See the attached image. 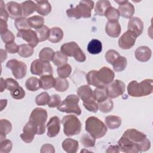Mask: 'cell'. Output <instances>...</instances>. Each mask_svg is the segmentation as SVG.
Wrapping results in <instances>:
<instances>
[{"label":"cell","instance_id":"6da1fadb","mask_svg":"<svg viewBox=\"0 0 153 153\" xmlns=\"http://www.w3.org/2000/svg\"><path fill=\"white\" fill-rule=\"evenodd\" d=\"M153 80L145 79L140 82L131 81L128 84L127 90L129 96L135 97L146 96L151 94L153 91Z\"/></svg>","mask_w":153,"mask_h":153},{"label":"cell","instance_id":"7a4b0ae2","mask_svg":"<svg viewBox=\"0 0 153 153\" xmlns=\"http://www.w3.org/2000/svg\"><path fill=\"white\" fill-rule=\"evenodd\" d=\"M123 136L130 140L140 152H145L151 148V142L146 135L135 128H128L123 134Z\"/></svg>","mask_w":153,"mask_h":153},{"label":"cell","instance_id":"3957f363","mask_svg":"<svg viewBox=\"0 0 153 153\" xmlns=\"http://www.w3.org/2000/svg\"><path fill=\"white\" fill-rule=\"evenodd\" d=\"M94 3L93 1H81L78 5L66 10V13L70 18L79 19L81 17L89 18L91 16V10Z\"/></svg>","mask_w":153,"mask_h":153},{"label":"cell","instance_id":"277c9868","mask_svg":"<svg viewBox=\"0 0 153 153\" xmlns=\"http://www.w3.org/2000/svg\"><path fill=\"white\" fill-rule=\"evenodd\" d=\"M85 130L95 139L103 137L107 132L106 125L98 118L91 116L85 121Z\"/></svg>","mask_w":153,"mask_h":153},{"label":"cell","instance_id":"5b68a950","mask_svg":"<svg viewBox=\"0 0 153 153\" xmlns=\"http://www.w3.org/2000/svg\"><path fill=\"white\" fill-rule=\"evenodd\" d=\"M47 120V112L41 108H36L31 112L29 121L37 128V134L41 135L45 131V123Z\"/></svg>","mask_w":153,"mask_h":153},{"label":"cell","instance_id":"8992f818","mask_svg":"<svg viewBox=\"0 0 153 153\" xmlns=\"http://www.w3.org/2000/svg\"><path fill=\"white\" fill-rule=\"evenodd\" d=\"M64 134L67 136H72L79 134L82 125L79 120L74 115L64 116L62 120Z\"/></svg>","mask_w":153,"mask_h":153},{"label":"cell","instance_id":"52a82bcc","mask_svg":"<svg viewBox=\"0 0 153 153\" xmlns=\"http://www.w3.org/2000/svg\"><path fill=\"white\" fill-rule=\"evenodd\" d=\"M79 98L75 94L68 95L57 107L58 111L66 113H74L76 115L81 114V110L78 105Z\"/></svg>","mask_w":153,"mask_h":153},{"label":"cell","instance_id":"ba28073f","mask_svg":"<svg viewBox=\"0 0 153 153\" xmlns=\"http://www.w3.org/2000/svg\"><path fill=\"white\" fill-rule=\"evenodd\" d=\"M60 51L67 56L73 57L78 62H84L86 56L79 45L74 41L66 42L60 47Z\"/></svg>","mask_w":153,"mask_h":153},{"label":"cell","instance_id":"9c48e42d","mask_svg":"<svg viewBox=\"0 0 153 153\" xmlns=\"http://www.w3.org/2000/svg\"><path fill=\"white\" fill-rule=\"evenodd\" d=\"M30 72L33 75L42 76L53 75V71L50 62H44L40 59H35L30 65Z\"/></svg>","mask_w":153,"mask_h":153},{"label":"cell","instance_id":"30bf717a","mask_svg":"<svg viewBox=\"0 0 153 153\" xmlns=\"http://www.w3.org/2000/svg\"><path fill=\"white\" fill-rule=\"evenodd\" d=\"M6 67L11 70L13 76L16 79H22L26 75L27 66L22 61L11 59L7 62Z\"/></svg>","mask_w":153,"mask_h":153},{"label":"cell","instance_id":"8fae6325","mask_svg":"<svg viewBox=\"0 0 153 153\" xmlns=\"http://www.w3.org/2000/svg\"><path fill=\"white\" fill-rule=\"evenodd\" d=\"M108 96L110 99H114L121 96L125 91L124 82L119 79H115L106 87Z\"/></svg>","mask_w":153,"mask_h":153},{"label":"cell","instance_id":"7c38bea8","mask_svg":"<svg viewBox=\"0 0 153 153\" xmlns=\"http://www.w3.org/2000/svg\"><path fill=\"white\" fill-rule=\"evenodd\" d=\"M137 37L133 32L127 30L118 39V46L123 50L130 49L134 45Z\"/></svg>","mask_w":153,"mask_h":153},{"label":"cell","instance_id":"4fadbf2b","mask_svg":"<svg viewBox=\"0 0 153 153\" xmlns=\"http://www.w3.org/2000/svg\"><path fill=\"white\" fill-rule=\"evenodd\" d=\"M97 75L100 84L103 87L113 81L115 77L114 72L106 66H103L97 71Z\"/></svg>","mask_w":153,"mask_h":153},{"label":"cell","instance_id":"5bb4252c","mask_svg":"<svg viewBox=\"0 0 153 153\" xmlns=\"http://www.w3.org/2000/svg\"><path fill=\"white\" fill-rule=\"evenodd\" d=\"M118 4V10L120 16L126 19H130L134 13V5L128 1H115Z\"/></svg>","mask_w":153,"mask_h":153},{"label":"cell","instance_id":"9a60e30c","mask_svg":"<svg viewBox=\"0 0 153 153\" xmlns=\"http://www.w3.org/2000/svg\"><path fill=\"white\" fill-rule=\"evenodd\" d=\"M17 36L22 38L33 48L35 47L39 42L36 32H35V30H32L31 29L23 31H18L17 33Z\"/></svg>","mask_w":153,"mask_h":153},{"label":"cell","instance_id":"2e32d148","mask_svg":"<svg viewBox=\"0 0 153 153\" xmlns=\"http://www.w3.org/2000/svg\"><path fill=\"white\" fill-rule=\"evenodd\" d=\"M37 134L36 127L30 121H28L23 128V133L20 134V138L26 143H30Z\"/></svg>","mask_w":153,"mask_h":153},{"label":"cell","instance_id":"e0dca14e","mask_svg":"<svg viewBox=\"0 0 153 153\" xmlns=\"http://www.w3.org/2000/svg\"><path fill=\"white\" fill-rule=\"evenodd\" d=\"M47 135L49 137H54L56 136L60 129V120L57 116L51 117L47 124Z\"/></svg>","mask_w":153,"mask_h":153},{"label":"cell","instance_id":"ac0fdd59","mask_svg":"<svg viewBox=\"0 0 153 153\" xmlns=\"http://www.w3.org/2000/svg\"><path fill=\"white\" fill-rule=\"evenodd\" d=\"M120 151L126 153L139 152L137 147L127 138L122 136L117 142Z\"/></svg>","mask_w":153,"mask_h":153},{"label":"cell","instance_id":"d6986e66","mask_svg":"<svg viewBox=\"0 0 153 153\" xmlns=\"http://www.w3.org/2000/svg\"><path fill=\"white\" fill-rule=\"evenodd\" d=\"M127 29L133 32L137 36H140L143 30V22L137 17H133L128 22Z\"/></svg>","mask_w":153,"mask_h":153},{"label":"cell","instance_id":"ffe728a7","mask_svg":"<svg viewBox=\"0 0 153 153\" xmlns=\"http://www.w3.org/2000/svg\"><path fill=\"white\" fill-rule=\"evenodd\" d=\"M6 8L10 17L13 19H17L23 16L22 8L20 4L14 1H10L6 4Z\"/></svg>","mask_w":153,"mask_h":153},{"label":"cell","instance_id":"44dd1931","mask_svg":"<svg viewBox=\"0 0 153 153\" xmlns=\"http://www.w3.org/2000/svg\"><path fill=\"white\" fill-rule=\"evenodd\" d=\"M77 95L82 100L83 103L95 100L93 97V91L88 85H83L77 89Z\"/></svg>","mask_w":153,"mask_h":153},{"label":"cell","instance_id":"7402d4cb","mask_svg":"<svg viewBox=\"0 0 153 153\" xmlns=\"http://www.w3.org/2000/svg\"><path fill=\"white\" fill-rule=\"evenodd\" d=\"M136 59L140 62H148L151 57L152 51L147 46H140L136 48L134 52Z\"/></svg>","mask_w":153,"mask_h":153},{"label":"cell","instance_id":"603a6c76","mask_svg":"<svg viewBox=\"0 0 153 153\" xmlns=\"http://www.w3.org/2000/svg\"><path fill=\"white\" fill-rule=\"evenodd\" d=\"M106 34L112 38H117L121 33V28L118 22H109L106 23L105 26Z\"/></svg>","mask_w":153,"mask_h":153},{"label":"cell","instance_id":"cb8c5ba5","mask_svg":"<svg viewBox=\"0 0 153 153\" xmlns=\"http://www.w3.org/2000/svg\"><path fill=\"white\" fill-rule=\"evenodd\" d=\"M62 146L63 149L68 153H75L78 149L79 144L76 140L67 138L63 141Z\"/></svg>","mask_w":153,"mask_h":153},{"label":"cell","instance_id":"d4e9b609","mask_svg":"<svg viewBox=\"0 0 153 153\" xmlns=\"http://www.w3.org/2000/svg\"><path fill=\"white\" fill-rule=\"evenodd\" d=\"M36 4V11L41 16H46L51 11V6L47 1H38L35 2Z\"/></svg>","mask_w":153,"mask_h":153},{"label":"cell","instance_id":"484cf974","mask_svg":"<svg viewBox=\"0 0 153 153\" xmlns=\"http://www.w3.org/2000/svg\"><path fill=\"white\" fill-rule=\"evenodd\" d=\"M22 8L23 16L26 17L36 11V4L32 1H26L20 4Z\"/></svg>","mask_w":153,"mask_h":153},{"label":"cell","instance_id":"4316f807","mask_svg":"<svg viewBox=\"0 0 153 153\" xmlns=\"http://www.w3.org/2000/svg\"><path fill=\"white\" fill-rule=\"evenodd\" d=\"M110 7H111V4L109 1L108 0L98 1L95 5L94 12L98 16H103L105 15V11Z\"/></svg>","mask_w":153,"mask_h":153},{"label":"cell","instance_id":"83f0119b","mask_svg":"<svg viewBox=\"0 0 153 153\" xmlns=\"http://www.w3.org/2000/svg\"><path fill=\"white\" fill-rule=\"evenodd\" d=\"M63 38V32L59 27H53L50 28V33L48 40L52 43L60 42Z\"/></svg>","mask_w":153,"mask_h":153},{"label":"cell","instance_id":"f1b7e54d","mask_svg":"<svg viewBox=\"0 0 153 153\" xmlns=\"http://www.w3.org/2000/svg\"><path fill=\"white\" fill-rule=\"evenodd\" d=\"M12 130V124L11 122L6 119H1L0 121V138L1 141L5 139L6 135Z\"/></svg>","mask_w":153,"mask_h":153},{"label":"cell","instance_id":"f546056e","mask_svg":"<svg viewBox=\"0 0 153 153\" xmlns=\"http://www.w3.org/2000/svg\"><path fill=\"white\" fill-rule=\"evenodd\" d=\"M102 50V44L97 39H91L87 45V51L91 54H99Z\"/></svg>","mask_w":153,"mask_h":153},{"label":"cell","instance_id":"4dcf8cb0","mask_svg":"<svg viewBox=\"0 0 153 153\" xmlns=\"http://www.w3.org/2000/svg\"><path fill=\"white\" fill-rule=\"evenodd\" d=\"M105 124L111 130L118 128L121 124V118L116 115H109L105 117Z\"/></svg>","mask_w":153,"mask_h":153},{"label":"cell","instance_id":"1f68e13d","mask_svg":"<svg viewBox=\"0 0 153 153\" xmlns=\"http://www.w3.org/2000/svg\"><path fill=\"white\" fill-rule=\"evenodd\" d=\"M40 82L41 88L44 90H48L54 87L55 84V78L53 75H46L40 76Z\"/></svg>","mask_w":153,"mask_h":153},{"label":"cell","instance_id":"d6a6232c","mask_svg":"<svg viewBox=\"0 0 153 153\" xmlns=\"http://www.w3.org/2000/svg\"><path fill=\"white\" fill-rule=\"evenodd\" d=\"M25 87L29 91H35L41 88L40 79L34 76L30 77L26 81Z\"/></svg>","mask_w":153,"mask_h":153},{"label":"cell","instance_id":"836d02e7","mask_svg":"<svg viewBox=\"0 0 153 153\" xmlns=\"http://www.w3.org/2000/svg\"><path fill=\"white\" fill-rule=\"evenodd\" d=\"M97 72V71L91 70L87 73V74L86 75V79H87V83L89 85H93L96 87H98V88L103 87L102 86V85L100 84V83L98 79Z\"/></svg>","mask_w":153,"mask_h":153},{"label":"cell","instance_id":"e575fe53","mask_svg":"<svg viewBox=\"0 0 153 153\" xmlns=\"http://www.w3.org/2000/svg\"><path fill=\"white\" fill-rule=\"evenodd\" d=\"M54 51L53 49L50 47L43 48L39 53V59L47 62H50L52 61L53 56L54 55Z\"/></svg>","mask_w":153,"mask_h":153},{"label":"cell","instance_id":"d590c367","mask_svg":"<svg viewBox=\"0 0 153 153\" xmlns=\"http://www.w3.org/2000/svg\"><path fill=\"white\" fill-rule=\"evenodd\" d=\"M93 97L97 103L102 102L108 98L106 87H96L93 91Z\"/></svg>","mask_w":153,"mask_h":153},{"label":"cell","instance_id":"8d00e7d4","mask_svg":"<svg viewBox=\"0 0 153 153\" xmlns=\"http://www.w3.org/2000/svg\"><path fill=\"white\" fill-rule=\"evenodd\" d=\"M68 60V56L62 53L60 51H58L54 53L52 62L56 66L59 67L66 64Z\"/></svg>","mask_w":153,"mask_h":153},{"label":"cell","instance_id":"74e56055","mask_svg":"<svg viewBox=\"0 0 153 153\" xmlns=\"http://www.w3.org/2000/svg\"><path fill=\"white\" fill-rule=\"evenodd\" d=\"M69 86V82L65 78H62L60 77L55 78L54 88L56 91L59 92H64L68 90Z\"/></svg>","mask_w":153,"mask_h":153},{"label":"cell","instance_id":"f35d334b","mask_svg":"<svg viewBox=\"0 0 153 153\" xmlns=\"http://www.w3.org/2000/svg\"><path fill=\"white\" fill-rule=\"evenodd\" d=\"M33 48L29 44H23L19 46L18 54L22 57L27 58L30 57L33 54Z\"/></svg>","mask_w":153,"mask_h":153},{"label":"cell","instance_id":"ab89813d","mask_svg":"<svg viewBox=\"0 0 153 153\" xmlns=\"http://www.w3.org/2000/svg\"><path fill=\"white\" fill-rule=\"evenodd\" d=\"M104 16L109 22H118L120 14L117 9L111 6L105 11Z\"/></svg>","mask_w":153,"mask_h":153},{"label":"cell","instance_id":"60d3db41","mask_svg":"<svg viewBox=\"0 0 153 153\" xmlns=\"http://www.w3.org/2000/svg\"><path fill=\"white\" fill-rule=\"evenodd\" d=\"M35 32L37 35L39 41L42 42L48 39L50 33V29L48 28L47 26L44 25L40 28L35 29Z\"/></svg>","mask_w":153,"mask_h":153},{"label":"cell","instance_id":"b9f144b4","mask_svg":"<svg viewBox=\"0 0 153 153\" xmlns=\"http://www.w3.org/2000/svg\"><path fill=\"white\" fill-rule=\"evenodd\" d=\"M27 22L31 27L36 29L44 26V19L40 16H33L29 17Z\"/></svg>","mask_w":153,"mask_h":153},{"label":"cell","instance_id":"7bdbcfd3","mask_svg":"<svg viewBox=\"0 0 153 153\" xmlns=\"http://www.w3.org/2000/svg\"><path fill=\"white\" fill-rule=\"evenodd\" d=\"M14 25L18 31L29 30L31 27L28 23L27 19L24 17L16 19L14 22Z\"/></svg>","mask_w":153,"mask_h":153},{"label":"cell","instance_id":"ee69618b","mask_svg":"<svg viewBox=\"0 0 153 153\" xmlns=\"http://www.w3.org/2000/svg\"><path fill=\"white\" fill-rule=\"evenodd\" d=\"M127 65V60L124 56H120L112 65L113 69L115 72H121L124 71Z\"/></svg>","mask_w":153,"mask_h":153},{"label":"cell","instance_id":"f6af8a7d","mask_svg":"<svg viewBox=\"0 0 153 153\" xmlns=\"http://www.w3.org/2000/svg\"><path fill=\"white\" fill-rule=\"evenodd\" d=\"M99 110L103 113H108L111 112L114 108L113 101L110 98H108L105 100L98 103Z\"/></svg>","mask_w":153,"mask_h":153},{"label":"cell","instance_id":"bcb514c9","mask_svg":"<svg viewBox=\"0 0 153 153\" xmlns=\"http://www.w3.org/2000/svg\"><path fill=\"white\" fill-rule=\"evenodd\" d=\"M72 72V68L71 65L66 63L62 66H59L57 68V73L58 76L62 78H66L69 76Z\"/></svg>","mask_w":153,"mask_h":153},{"label":"cell","instance_id":"7dc6e473","mask_svg":"<svg viewBox=\"0 0 153 153\" xmlns=\"http://www.w3.org/2000/svg\"><path fill=\"white\" fill-rule=\"evenodd\" d=\"M80 142L82 145L85 148L93 147L95 145L96 139L90 134H84L80 139Z\"/></svg>","mask_w":153,"mask_h":153},{"label":"cell","instance_id":"c3c4849f","mask_svg":"<svg viewBox=\"0 0 153 153\" xmlns=\"http://www.w3.org/2000/svg\"><path fill=\"white\" fill-rule=\"evenodd\" d=\"M50 97L47 92H42L36 96L35 97V103L38 106H45L48 104Z\"/></svg>","mask_w":153,"mask_h":153},{"label":"cell","instance_id":"681fc988","mask_svg":"<svg viewBox=\"0 0 153 153\" xmlns=\"http://www.w3.org/2000/svg\"><path fill=\"white\" fill-rule=\"evenodd\" d=\"M120 56L119 53L115 50H109L106 51L105 57L107 62L111 65H113L115 61Z\"/></svg>","mask_w":153,"mask_h":153},{"label":"cell","instance_id":"f907efd6","mask_svg":"<svg viewBox=\"0 0 153 153\" xmlns=\"http://www.w3.org/2000/svg\"><path fill=\"white\" fill-rule=\"evenodd\" d=\"M13 148L12 142L9 139H4L0 143V152L1 153H8Z\"/></svg>","mask_w":153,"mask_h":153},{"label":"cell","instance_id":"816d5d0a","mask_svg":"<svg viewBox=\"0 0 153 153\" xmlns=\"http://www.w3.org/2000/svg\"><path fill=\"white\" fill-rule=\"evenodd\" d=\"M10 94L13 99H17V100H20V99H22L23 98L25 97V91L22 87L19 86V87H17L13 91H10Z\"/></svg>","mask_w":153,"mask_h":153},{"label":"cell","instance_id":"f5cc1de1","mask_svg":"<svg viewBox=\"0 0 153 153\" xmlns=\"http://www.w3.org/2000/svg\"><path fill=\"white\" fill-rule=\"evenodd\" d=\"M5 88L10 91H13L20 86L16 80L11 78H8L5 79Z\"/></svg>","mask_w":153,"mask_h":153},{"label":"cell","instance_id":"db71d44e","mask_svg":"<svg viewBox=\"0 0 153 153\" xmlns=\"http://www.w3.org/2000/svg\"><path fill=\"white\" fill-rule=\"evenodd\" d=\"M61 103V97L59 94H54L50 97L48 106L49 108H56Z\"/></svg>","mask_w":153,"mask_h":153},{"label":"cell","instance_id":"11a10c76","mask_svg":"<svg viewBox=\"0 0 153 153\" xmlns=\"http://www.w3.org/2000/svg\"><path fill=\"white\" fill-rule=\"evenodd\" d=\"M0 19L7 22L9 14L6 8V5H5L3 1L0 2Z\"/></svg>","mask_w":153,"mask_h":153},{"label":"cell","instance_id":"9f6ffc18","mask_svg":"<svg viewBox=\"0 0 153 153\" xmlns=\"http://www.w3.org/2000/svg\"><path fill=\"white\" fill-rule=\"evenodd\" d=\"M19 46L15 42H11L5 44V47L6 51L10 54H14L18 53L19 51Z\"/></svg>","mask_w":153,"mask_h":153},{"label":"cell","instance_id":"6f0895ef","mask_svg":"<svg viewBox=\"0 0 153 153\" xmlns=\"http://www.w3.org/2000/svg\"><path fill=\"white\" fill-rule=\"evenodd\" d=\"M83 105L87 110L94 113L97 112L99 109L98 103L96 102V100H93L87 103H83Z\"/></svg>","mask_w":153,"mask_h":153},{"label":"cell","instance_id":"680465c9","mask_svg":"<svg viewBox=\"0 0 153 153\" xmlns=\"http://www.w3.org/2000/svg\"><path fill=\"white\" fill-rule=\"evenodd\" d=\"M1 37L2 41L4 42H5V44L8 43V42H14L15 40V36H14V34L13 33V32H11L10 30H8L7 32H5L3 34H1Z\"/></svg>","mask_w":153,"mask_h":153},{"label":"cell","instance_id":"91938a15","mask_svg":"<svg viewBox=\"0 0 153 153\" xmlns=\"http://www.w3.org/2000/svg\"><path fill=\"white\" fill-rule=\"evenodd\" d=\"M40 152L41 153L44 152H50V153H54L55 152V149L54 146L49 143H46L44 144L42 146L41 148Z\"/></svg>","mask_w":153,"mask_h":153},{"label":"cell","instance_id":"94428289","mask_svg":"<svg viewBox=\"0 0 153 153\" xmlns=\"http://www.w3.org/2000/svg\"><path fill=\"white\" fill-rule=\"evenodd\" d=\"M8 25L7 22L0 19V33L3 34L8 31Z\"/></svg>","mask_w":153,"mask_h":153},{"label":"cell","instance_id":"6125c7cd","mask_svg":"<svg viewBox=\"0 0 153 153\" xmlns=\"http://www.w3.org/2000/svg\"><path fill=\"white\" fill-rule=\"evenodd\" d=\"M106 152H120L118 145H111L108 147L106 151Z\"/></svg>","mask_w":153,"mask_h":153},{"label":"cell","instance_id":"be15d7a7","mask_svg":"<svg viewBox=\"0 0 153 153\" xmlns=\"http://www.w3.org/2000/svg\"><path fill=\"white\" fill-rule=\"evenodd\" d=\"M1 62L2 63L7 59V53L3 49H1Z\"/></svg>","mask_w":153,"mask_h":153},{"label":"cell","instance_id":"e7e4bbea","mask_svg":"<svg viewBox=\"0 0 153 153\" xmlns=\"http://www.w3.org/2000/svg\"><path fill=\"white\" fill-rule=\"evenodd\" d=\"M7 104V99H2L1 100V111H2L4 108L6 107Z\"/></svg>","mask_w":153,"mask_h":153},{"label":"cell","instance_id":"03108f58","mask_svg":"<svg viewBox=\"0 0 153 153\" xmlns=\"http://www.w3.org/2000/svg\"><path fill=\"white\" fill-rule=\"evenodd\" d=\"M5 89H6L5 85V80L3 79V78H1V92H3Z\"/></svg>","mask_w":153,"mask_h":153}]
</instances>
